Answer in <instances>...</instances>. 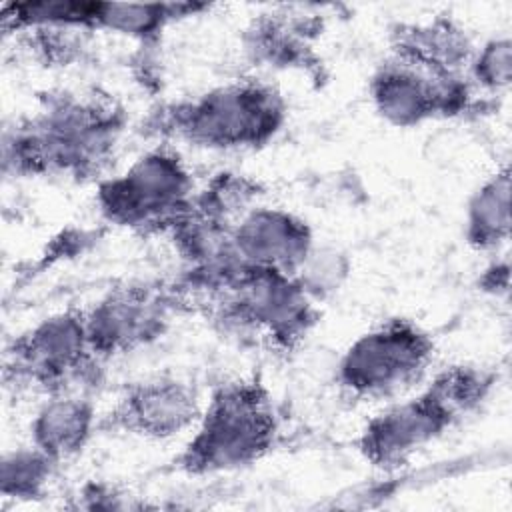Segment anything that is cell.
<instances>
[{
	"label": "cell",
	"instance_id": "14",
	"mask_svg": "<svg viewBox=\"0 0 512 512\" xmlns=\"http://www.w3.org/2000/svg\"><path fill=\"white\" fill-rule=\"evenodd\" d=\"M476 44L452 16L398 22L388 34V54L442 76H466Z\"/></svg>",
	"mask_w": 512,
	"mask_h": 512
},
{
	"label": "cell",
	"instance_id": "8",
	"mask_svg": "<svg viewBox=\"0 0 512 512\" xmlns=\"http://www.w3.org/2000/svg\"><path fill=\"white\" fill-rule=\"evenodd\" d=\"M104 366L92 350L84 308H66L18 332L6 344L2 378L14 390L42 396L92 394L102 382Z\"/></svg>",
	"mask_w": 512,
	"mask_h": 512
},
{
	"label": "cell",
	"instance_id": "21",
	"mask_svg": "<svg viewBox=\"0 0 512 512\" xmlns=\"http://www.w3.org/2000/svg\"><path fill=\"white\" fill-rule=\"evenodd\" d=\"M350 274V262L344 252L336 248H320L318 244L294 274L304 290L320 304L334 294Z\"/></svg>",
	"mask_w": 512,
	"mask_h": 512
},
{
	"label": "cell",
	"instance_id": "15",
	"mask_svg": "<svg viewBox=\"0 0 512 512\" xmlns=\"http://www.w3.org/2000/svg\"><path fill=\"white\" fill-rule=\"evenodd\" d=\"M100 416L92 394L62 392L44 396L30 420V444L60 466L76 458L98 432Z\"/></svg>",
	"mask_w": 512,
	"mask_h": 512
},
{
	"label": "cell",
	"instance_id": "1",
	"mask_svg": "<svg viewBox=\"0 0 512 512\" xmlns=\"http://www.w3.org/2000/svg\"><path fill=\"white\" fill-rule=\"evenodd\" d=\"M126 126V108L110 94L46 90L6 126L2 170L12 178L98 184L110 174Z\"/></svg>",
	"mask_w": 512,
	"mask_h": 512
},
{
	"label": "cell",
	"instance_id": "13",
	"mask_svg": "<svg viewBox=\"0 0 512 512\" xmlns=\"http://www.w3.org/2000/svg\"><path fill=\"white\" fill-rule=\"evenodd\" d=\"M320 14L306 8L280 6L258 14L242 32L244 56L258 68L302 70L320 68L316 42L322 36Z\"/></svg>",
	"mask_w": 512,
	"mask_h": 512
},
{
	"label": "cell",
	"instance_id": "17",
	"mask_svg": "<svg viewBox=\"0 0 512 512\" xmlns=\"http://www.w3.org/2000/svg\"><path fill=\"white\" fill-rule=\"evenodd\" d=\"M510 168L508 164L488 174L468 196L464 208V240L480 254H498L510 240Z\"/></svg>",
	"mask_w": 512,
	"mask_h": 512
},
{
	"label": "cell",
	"instance_id": "9",
	"mask_svg": "<svg viewBox=\"0 0 512 512\" xmlns=\"http://www.w3.org/2000/svg\"><path fill=\"white\" fill-rule=\"evenodd\" d=\"M182 312L172 282L126 280L84 306V322L94 354L108 364L162 338Z\"/></svg>",
	"mask_w": 512,
	"mask_h": 512
},
{
	"label": "cell",
	"instance_id": "4",
	"mask_svg": "<svg viewBox=\"0 0 512 512\" xmlns=\"http://www.w3.org/2000/svg\"><path fill=\"white\" fill-rule=\"evenodd\" d=\"M282 418L258 376L220 382L202 406L174 468L186 476H216L254 466L280 444Z\"/></svg>",
	"mask_w": 512,
	"mask_h": 512
},
{
	"label": "cell",
	"instance_id": "16",
	"mask_svg": "<svg viewBox=\"0 0 512 512\" xmlns=\"http://www.w3.org/2000/svg\"><path fill=\"white\" fill-rule=\"evenodd\" d=\"M210 10L198 2H90L88 30L134 40L138 48L154 52L166 30L180 20Z\"/></svg>",
	"mask_w": 512,
	"mask_h": 512
},
{
	"label": "cell",
	"instance_id": "7",
	"mask_svg": "<svg viewBox=\"0 0 512 512\" xmlns=\"http://www.w3.org/2000/svg\"><path fill=\"white\" fill-rule=\"evenodd\" d=\"M436 358L434 336L406 316L386 318L358 334L334 370L338 394L350 404L394 400L418 386Z\"/></svg>",
	"mask_w": 512,
	"mask_h": 512
},
{
	"label": "cell",
	"instance_id": "22",
	"mask_svg": "<svg viewBox=\"0 0 512 512\" xmlns=\"http://www.w3.org/2000/svg\"><path fill=\"white\" fill-rule=\"evenodd\" d=\"M76 504L74 508H88V510H126V508H142L146 506L144 502L132 500L128 492L120 490L114 484L108 482H86L78 492H76Z\"/></svg>",
	"mask_w": 512,
	"mask_h": 512
},
{
	"label": "cell",
	"instance_id": "5",
	"mask_svg": "<svg viewBox=\"0 0 512 512\" xmlns=\"http://www.w3.org/2000/svg\"><path fill=\"white\" fill-rule=\"evenodd\" d=\"M318 306L296 276L244 268L194 296L188 312H200L224 332L290 358L314 332L320 320Z\"/></svg>",
	"mask_w": 512,
	"mask_h": 512
},
{
	"label": "cell",
	"instance_id": "11",
	"mask_svg": "<svg viewBox=\"0 0 512 512\" xmlns=\"http://www.w3.org/2000/svg\"><path fill=\"white\" fill-rule=\"evenodd\" d=\"M204 402L192 382L174 374H152L122 388L100 414L98 432L142 440H170L190 432Z\"/></svg>",
	"mask_w": 512,
	"mask_h": 512
},
{
	"label": "cell",
	"instance_id": "2",
	"mask_svg": "<svg viewBox=\"0 0 512 512\" xmlns=\"http://www.w3.org/2000/svg\"><path fill=\"white\" fill-rule=\"evenodd\" d=\"M498 374L480 364H452L416 394L390 400L360 428L354 446L374 470L390 474L410 464L490 398Z\"/></svg>",
	"mask_w": 512,
	"mask_h": 512
},
{
	"label": "cell",
	"instance_id": "3",
	"mask_svg": "<svg viewBox=\"0 0 512 512\" xmlns=\"http://www.w3.org/2000/svg\"><path fill=\"white\" fill-rule=\"evenodd\" d=\"M288 102L270 82L238 78L156 104L142 132L164 144L238 152L268 146L286 126Z\"/></svg>",
	"mask_w": 512,
	"mask_h": 512
},
{
	"label": "cell",
	"instance_id": "23",
	"mask_svg": "<svg viewBox=\"0 0 512 512\" xmlns=\"http://www.w3.org/2000/svg\"><path fill=\"white\" fill-rule=\"evenodd\" d=\"M480 290L488 292L492 296H500V294H508V286H510V266L508 260L502 262H490L484 272L480 274Z\"/></svg>",
	"mask_w": 512,
	"mask_h": 512
},
{
	"label": "cell",
	"instance_id": "12",
	"mask_svg": "<svg viewBox=\"0 0 512 512\" xmlns=\"http://www.w3.org/2000/svg\"><path fill=\"white\" fill-rule=\"evenodd\" d=\"M230 240L244 268L292 276L316 246L314 230L302 216L262 202L236 220Z\"/></svg>",
	"mask_w": 512,
	"mask_h": 512
},
{
	"label": "cell",
	"instance_id": "10",
	"mask_svg": "<svg viewBox=\"0 0 512 512\" xmlns=\"http://www.w3.org/2000/svg\"><path fill=\"white\" fill-rule=\"evenodd\" d=\"M474 96L466 76H442L392 54L384 56L368 80L374 112L394 128L462 116L476 106Z\"/></svg>",
	"mask_w": 512,
	"mask_h": 512
},
{
	"label": "cell",
	"instance_id": "18",
	"mask_svg": "<svg viewBox=\"0 0 512 512\" xmlns=\"http://www.w3.org/2000/svg\"><path fill=\"white\" fill-rule=\"evenodd\" d=\"M60 464L34 444L4 452L0 462V494L12 502H36L50 490Z\"/></svg>",
	"mask_w": 512,
	"mask_h": 512
},
{
	"label": "cell",
	"instance_id": "19",
	"mask_svg": "<svg viewBox=\"0 0 512 512\" xmlns=\"http://www.w3.org/2000/svg\"><path fill=\"white\" fill-rule=\"evenodd\" d=\"M46 68L78 66L90 56L94 32L74 26H36L14 36Z\"/></svg>",
	"mask_w": 512,
	"mask_h": 512
},
{
	"label": "cell",
	"instance_id": "6",
	"mask_svg": "<svg viewBox=\"0 0 512 512\" xmlns=\"http://www.w3.org/2000/svg\"><path fill=\"white\" fill-rule=\"evenodd\" d=\"M198 186L176 146L156 142L122 172L96 184L104 222L142 236H166L188 212Z\"/></svg>",
	"mask_w": 512,
	"mask_h": 512
},
{
	"label": "cell",
	"instance_id": "20",
	"mask_svg": "<svg viewBox=\"0 0 512 512\" xmlns=\"http://www.w3.org/2000/svg\"><path fill=\"white\" fill-rule=\"evenodd\" d=\"M468 82L476 94L500 96L512 82V40L492 36L474 48L468 64Z\"/></svg>",
	"mask_w": 512,
	"mask_h": 512
}]
</instances>
